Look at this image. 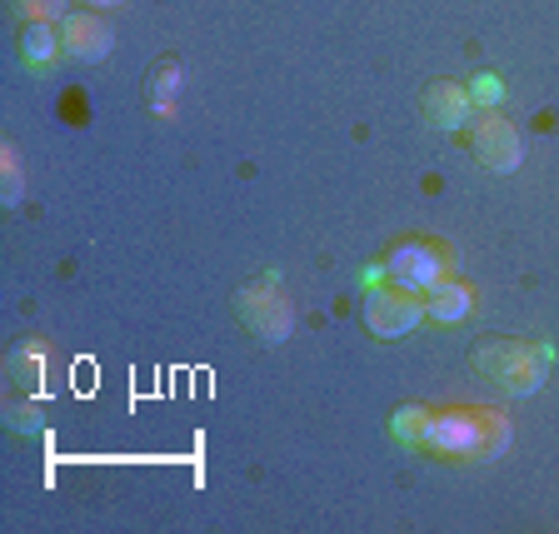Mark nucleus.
Wrapping results in <instances>:
<instances>
[{
  "mask_svg": "<svg viewBox=\"0 0 559 534\" xmlns=\"http://www.w3.org/2000/svg\"><path fill=\"white\" fill-rule=\"evenodd\" d=\"M395 435L415 450L495 460L510 444V419L500 410H405L395 415Z\"/></svg>",
  "mask_w": 559,
  "mask_h": 534,
  "instance_id": "obj_1",
  "label": "nucleus"
},
{
  "mask_svg": "<svg viewBox=\"0 0 559 534\" xmlns=\"http://www.w3.org/2000/svg\"><path fill=\"white\" fill-rule=\"evenodd\" d=\"M40 370H46V345H40V340H25V345H15L11 360H5V375H11L21 390H35V384H40Z\"/></svg>",
  "mask_w": 559,
  "mask_h": 534,
  "instance_id": "obj_10",
  "label": "nucleus"
},
{
  "mask_svg": "<svg viewBox=\"0 0 559 534\" xmlns=\"http://www.w3.org/2000/svg\"><path fill=\"white\" fill-rule=\"evenodd\" d=\"M175 91H180V66L165 60V66H155V81H151V105L160 110V116L175 110Z\"/></svg>",
  "mask_w": 559,
  "mask_h": 534,
  "instance_id": "obj_12",
  "label": "nucleus"
},
{
  "mask_svg": "<svg viewBox=\"0 0 559 534\" xmlns=\"http://www.w3.org/2000/svg\"><path fill=\"white\" fill-rule=\"evenodd\" d=\"M419 320H425V305L415 300V290H400V285L380 290V285H374V290L365 295V325H370L380 340L409 335Z\"/></svg>",
  "mask_w": 559,
  "mask_h": 534,
  "instance_id": "obj_5",
  "label": "nucleus"
},
{
  "mask_svg": "<svg viewBox=\"0 0 559 534\" xmlns=\"http://www.w3.org/2000/svg\"><path fill=\"white\" fill-rule=\"evenodd\" d=\"M469 145H475V155L489 170H500V175L520 170V161H524L520 130H514L500 110H475V120H469Z\"/></svg>",
  "mask_w": 559,
  "mask_h": 534,
  "instance_id": "obj_4",
  "label": "nucleus"
},
{
  "mask_svg": "<svg viewBox=\"0 0 559 534\" xmlns=\"http://www.w3.org/2000/svg\"><path fill=\"white\" fill-rule=\"evenodd\" d=\"M0 180H5V205H21V195H25V180H21V161H15V151H11V145L0 151Z\"/></svg>",
  "mask_w": 559,
  "mask_h": 534,
  "instance_id": "obj_15",
  "label": "nucleus"
},
{
  "mask_svg": "<svg viewBox=\"0 0 559 534\" xmlns=\"http://www.w3.org/2000/svg\"><path fill=\"white\" fill-rule=\"evenodd\" d=\"M475 95H469V85H454V81H435L430 91H425V120H430L435 130H469V120H475Z\"/></svg>",
  "mask_w": 559,
  "mask_h": 534,
  "instance_id": "obj_8",
  "label": "nucleus"
},
{
  "mask_svg": "<svg viewBox=\"0 0 559 534\" xmlns=\"http://www.w3.org/2000/svg\"><path fill=\"white\" fill-rule=\"evenodd\" d=\"M380 265H384V280H395L400 290H415V295L435 290L444 280V256L435 245H395Z\"/></svg>",
  "mask_w": 559,
  "mask_h": 534,
  "instance_id": "obj_6",
  "label": "nucleus"
},
{
  "mask_svg": "<svg viewBox=\"0 0 559 534\" xmlns=\"http://www.w3.org/2000/svg\"><path fill=\"white\" fill-rule=\"evenodd\" d=\"M60 40H66V50L75 60H105L110 56V40H116V31H110V21L105 15H91V11H70L66 21H60Z\"/></svg>",
  "mask_w": 559,
  "mask_h": 534,
  "instance_id": "obj_7",
  "label": "nucleus"
},
{
  "mask_svg": "<svg viewBox=\"0 0 559 534\" xmlns=\"http://www.w3.org/2000/svg\"><path fill=\"white\" fill-rule=\"evenodd\" d=\"M95 5H120V0H95Z\"/></svg>",
  "mask_w": 559,
  "mask_h": 534,
  "instance_id": "obj_17",
  "label": "nucleus"
},
{
  "mask_svg": "<svg viewBox=\"0 0 559 534\" xmlns=\"http://www.w3.org/2000/svg\"><path fill=\"white\" fill-rule=\"evenodd\" d=\"M549 365H555V349L539 340H479L475 345V370L510 400L535 395Z\"/></svg>",
  "mask_w": 559,
  "mask_h": 534,
  "instance_id": "obj_2",
  "label": "nucleus"
},
{
  "mask_svg": "<svg viewBox=\"0 0 559 534\" xmlns=\"http://www.w3.org/2000/svg\"><path fill=\"white\" fill-rule=\"evenodd\" d=\"M469 95H475V105L479 110H500V100H504V85H500V75H475V85H469Z\"/></svg>",
  "mask_w": 559,
  "mask_h": 534,
  "instance_id": "obj_16",
  "label": "nucleus"
},
{
  "mask_svg": "<svg viewBox=\"0 0 559 534\" xmlns=\"http://www.w3.org/2000/svg\"><path fill=\"white\" fill-rule=\"evenodd\" d=\"M15 11H21L31 25H56L70 15V0H15Z\"/></svg>",
  "mask_w": 559,
  "mask_h": 534,
  "instance_id": "obj_14",
  "label": "nucleus"
},
{
  "mask_svg": "<svg viewBox=\"0 0 559 534\" xmlns=\"http://www.w3.org/2000/svg\"><path fill=\"white\" fill-rule=\"evenodd\" d=\"M5 425L21 430V435H46V415H40L35 400H15V405H5Z\"/></svg>",
  "mask_w": 559,
  "mask_h": 534,
  "instance_id": "obj_13",
  "label": "nucleus"
},
{
  "mask_svg": "<svg viewBox=\"0 0 559 534\" xmlns=\"http://www.w3.org/2000/svg\"><path fill=\"white\" fill-rule=\"evenodd\" d=\"M469 305H475L469 285H460V280H440V285L430 290V300H425V315L440 320V325H460V320L469 315Z\"/></svg>",
  "mask_w": 559,
  "mask_h": 534,
  "instance_id": "obj_9",
  "label": "nucleus"
},
{
  "mask_svg": "<svg viewBox=\"0 0 559 534\" xmlns=\"http://www.w3.org/2000/svg\"><path fill=\"white\" fill-rule=\"evenodd\" d=\"M235 310H240L245 330L255 340H265V345H280V340L295 330V305H290V295H285V285H280V275L250 280V285L235 295Z\"/></svg>",
  "mask_w": 559,
  "mask_h": 534,
  "instance_id": "obj_3",
  "label": "nucleus"
},
{
  "mask_svg": "<svg viewBox=\"0 0 559 534\" xmlns=\"http://www.w3.org/2000/svg\"><path fill=\"white\" fill-rule=\"evenodd\" d=\"M21 50H25V60H31V66H50V60H56V50H66V40H60L50 25H31V31H25V40H21Z\"/></svg>",
  "mask_w": 559,
  "mask_h": 534,
  "instance_id": "obj_11",
  "label": "nucleus"
}]
</instances>
